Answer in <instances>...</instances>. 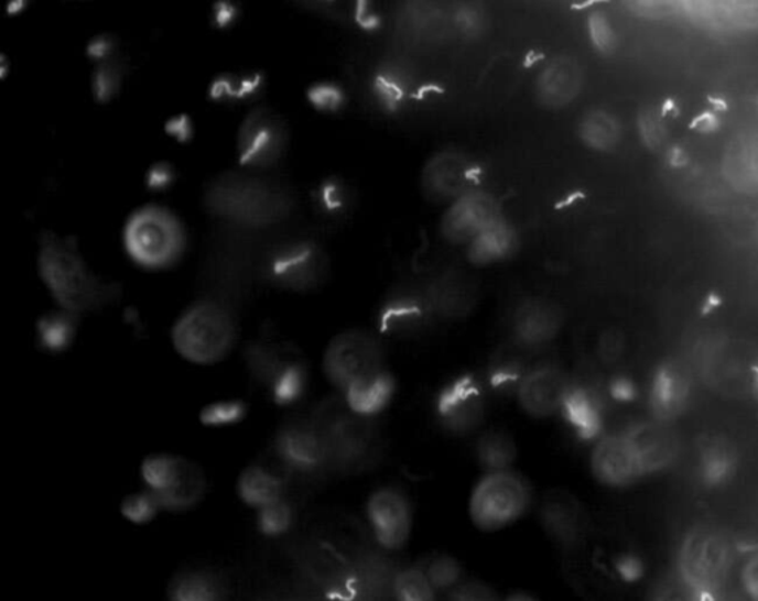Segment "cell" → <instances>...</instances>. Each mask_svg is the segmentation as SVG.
<instances>
[{"instance_id":"obj_40","label":"cell","mask_w":758,"mask_h":601,"mask_svg":"<svg viewBox=\"0 0 758 601\" xmlns=\"http://www.w3.org/2000/svg\"><path fill=\"white\" fill-rule=\"evenodd\" d=\"M588 33L593 45L602 54L614 53L616 48V33L609 19L603 12H594L588 19Z\"/></svg>"},{"instance_id":"obj_37","label":"cell","mask_w":758,"mask_h":601,"mask_svg":"<svg viewBox=\"0 0 758 601\" xmlns=\"http://www.w3.org/2000/svg\"><path fill=\"white\" fill-rule=\"evenodd\" d=\"M421 569L424 570L426 578L430 579L437 592H451L463 582V568H461L459 561L450 554H436V556L426 558Z\"/></svg>"},{"instance_id":"obj_34","label":"cell","mask_w":758,"mask_h":601,"mask_svg":"<svg viewBox=\"0 0 758 601\" xmlns=\"http://www.w3.org/2000/svg\"><path fill=\"white\" fill-rule=\"evenodd\" d=\"M437 590L426 578L421 566L399 570L393 586V601H437Z\"/></svg>"},{"instance_id":"obj_46","label":"cell","mask_w":758,"mask_h":601,"mask_svg":"<svg viewBox=\"0 0 758 601\" xmlns=\"http://www.w3.org/2000/svg\"><path fill=\"white\" fill-rule=\"evenodd\" d=\"M267 601H317V600L310 599V597H305V595L286 594V595L273 597V599H270Z\"/></svg>"},{"instance_id":"obj_7","label":"cell","mask_w":758,"mask_h":601,"mask_svg":"<svg viewBox=\"0 0 758 601\" xmlns=\"http://www.w3.org/2000/svg\"><path fill=\"white\" fill-rule=\"evenodd\" d=\"M325 440L331 468L351 470L368 459L375 446L369 418L348 409L338 397V405H325L313 416Z\"/></svg>"},{"instance_id":"obj_27","label":"cell","mask_w":758,"mask_h":601,"mask_svg":"<svg viewBox=\"0 0 758 601\" xmlns=\"http://www.w3.org/2000/svg\"><path fill=\"white\" fill-rule=\"evenodd\" d=\"M517 457V441L503 429H489L477 439L476 459L484 472L512 470Z\"/></svg>"},{"instance_id":"obj_6","label":"cell","mask_w":758,"mask_h":601,"mask_svg":"<svg viewBox=\"0 0 758 601\" xmlns=\"http://www.w3.org/2000/svg\"><path fill=\"white\" fill-rule=\"evenodd\" d=\"M124 248L141 267H171L183 255L185 230L178 217L161 206H144L129 217Z\"/></svg>"},{"instance_id":"obj_9","label":"cell","mask_w":758,"mask_h":601,"mask_svg":"<svg viewBox=\"0 0 758 601\" xmlns=\"http://www.w3.org/2000/svg\"><path fill=\"white\" fill-rule=\"evenodd\" d=\"M489 389L485 380L458 375L438 392L434 411L438 423L454 436H469L484 425L489 407Z\"/></svg>"},{"instance_id":"obj_48","label":"cell","mask_w":758,"mask_h":601,"mask_svg":"<svg viewBox=\"0 0 758 601\" xmlns=\"http://www.w3.org/2000/svg\"><path fill=\"white\" fill-rule=\"evenodd\" d=\"M506 601H538L537 599H533L532 595L524 594V592H517V594H512L508 597Z\"/></svg>"},{"instance_id":"obj_11","label":"cell","mask_w":758,"mask_h":601,"mask_svg":"<svg viewBox=\"0 0 758 601\" xmlns=\"http://www.w3.org/2000/svg\"><path fill=\"white\" fill-rule=\"evenodd\" d=\"M479 170L467 153L456 149L434 153L421 172V192L434 205L450 206L476 190Z\"/></svg>"},{"instance_id":"obj_23","label":"cell","mask_w":758,"mask_h":601,"mask_svg":"<svg viewBox=\"0 0 758 601\" xmlns=\"http://www.w3.org/2000/svg\"><path fill=\"white\" fill-rule=\"evenodd\" d=\"M430 317H433V313L426 298L399 296L382 307L379 326L382 332L398 337V335L416 332Z\"/></svg>"},{"instance_id":"obj_1","label":"cell","mask_w":758,"mask_h":601,"mask_svg":"<svg viewBox=\"0 0 758 601\" xmlns=\"http://www.w3.org/2000/svg\"><path fill=\"white\" fill-rule=\"evenodd\" d=\"M322 367L338 397L364 418L381 415L398 394V378L385 342L369 330H344L332 338Z\"/></svg>"},{"instance_id":"obj_32","label":"cell","mask_w":758,"mask_h":601,"mask_svg":"<svg viewBox=\"0 0 758 601\" xmlns=\"http://www.w3.org/2000/svg\"><path fill=\"white\" fill-rule=\"evenodd\" d=\"M515 244V236L501 220L469 243V256L477 264H490L502 260Z\"/></svg>"},{"instance_id":"obj_24","label":"cell","mask_w":758,"mask_h":601,"mask_svg":"<svg viewBox=\"0 0 758 601\" xmlns=\"http://www.w3.org/2000/svg\"><path fill=\"white\" fill-rule=\"evenodd\" d=\"M562 416L580 436H594L602 425L600 398L588 386L572 382Z\"/></svg>"},{"instance_id":"obj_28","label":"cell","mask_w":758,"mask_h":601,"mask_svg":"<svg viewBox=\"0 0 758 601\" xmlns=\"http://www.w3.org/2000/svg\"><path fill=\"white\" fill-rule=\"evenodd\" d=\"M578 131L581 141L594 152H611L622 140L621 123L606 110H592L585 113Z\"/></svg>"},{"instance_id":"obj_12","label":"cell","mask_w":758,"mask_h":601,"mask_svg":"<svg viewBox=\"0 0 758 601\" xmlns=\"http://www.w3.org/2000/svg\"><path fill=\"white\" fill-rule=\"evenodd\" d=\"M572 381L557 364H532L517 386L515 398L520 411L532 419L562 415Z\"/></svg>"},{"instance_id":"obj_16","label":"cell","mask_w":758,"mask_h":601,"mask_svg":"<svg viewBox=\"0 0 758 601\" xmlns=\"http://www.w3.org/2000/svg\"><path fill=\"white\" fill-rule=\"evenodd\" d=\"M275 450L284 466L294 471L313 474L331 468L325 440L313 418L283 425L275 439Z\"/></svg>"},{"instance_id":"obj_33","label":"cell","mask_w":758,"mask_h":601,"mask_svg":"<svg viewBox=\"0 0 758 601\" xmlns=\"http://www.w3.org/2000/svg\"><path fill=\"white\" fill-rule=\"evenodd\" d=\"M171 590L174 601H217L221 587L215 575L192 570L181 573Z\"/></svg>"},{"instance_id":"obj_18","label":"cell","mask_w":758,"mask_h":601,"mask_svg":"<svg viewBox=\"0 0 758 601\" xmlns=\"http://www.w3.org/2000/svg\"><path fill=\"white\" fill-rule=\"evenodd\" d=\"M563 329V313L545 299H527L512 313L510 332L520 350L544 349Z\"/></svg>"},{"instance_id":"obj_8","label":"cell","mask_w":758,"mask_h":601,"mask_svg":"<svg viewBox=\"0 0 758 601\" xmlns=\"http://www.w3.org/2000/svg\"><path fill=\"white\" fill-rule=\"evenodd\" d=\"M365 518L377 547L399 553L412 538L415 511L408 493L396 487H381L369 493Z\"/></svg>"},{"instance_id":"obj_35","label":"cell","mask_w":758,"mask_h":601,"mask_svg":"<svg viewBox=\"0 0 758 601\" xmlns=\"http://www.w3.org/2000/svg\"><path fill=\"white\" fill-rule=\"evenodd\" d=\"M702 472L711 484L725 482L735 467V454L732 446L722 439L706 441L701 452Z\"/></svg>"},{"instance_id":"obj_19","label":"cell","mask_w":758,"mask_h":601,"mask_svg":"<svg viewBox=\"0 0 758 601\" xmlns=\"http://www.w3.org/2000/svg\"><path fill=\"white\" fill-rule=\"evenodd\" d=\"M585 84L584 67L571 55L551 58L535 81L537 100L549 110L564 109L578 98Z\"/></svg>"},{"instance_id":"obj_42","label":"cell","mask_w":758,"mask_h":601,"mask_svg":"<svg viewBox=\"0 0 758 601\" xmlns=\"http://www.w3.org/2000/svg\"><path fill=\"white\" fill-rule=\"evenodd\" d=\"M450 594L451 601H501L492 588L480 581H463Z\"/></svg>"},{"instance_id":"obj_29","label":"cell","mask_w":758,"mask_h":601,"mask_svg":"<svg viewBox=\"0 0 758 601\" xmlns=\"http://www.w3.org/2000/svg\"><path fill=\"white\" fill-rule=\"evenodd\" d=\"M458 281L438 282L426 295L433 316L443 319H458L467 316L474 306L473 292L467 286L456 283Z\"/></svg>"},{"instance_id":"obj_41","label":"cell","mask_w":758,"mask_h":601,"mask_svg":"<svg viewBox=\"0 0 758 601\" xmlns=\"http://www.w3.org/2000/svg\"><path fill=\"white\" fill-rule=\"evenodd\" d=\"M654 601H711L697 592L695 588L684 582L679 575L674 578L665 579L658 588Z\"/></svg>"},{"instance_id":"obj_5","label":"cell","mask_w":758,"mask_h":601,"mask_svg":"<svg viewBox=\"0 0 758 601\" xmlns=\"http://www.w3.org/2000/svg\"><path fill=\"white\" fill-rule=\"evenodd\" d=\"M735 549L726 532L716 526L693 527L679 549L678 575L706 599L721 594L734 565Z\"/></svg>"},{"instance_id":"obj_47","label":"cell","mask_w":758,"mask_h":601,"mask_svg":"<svg viewBox=\"0 0 758 601\" xmlns=\"http://www.w3.org/2000/svg\"><path fill=\"white\" fill-rule=\"evenodd\" d=\"M713 601H752L749 600L748 597L739 595V594H718L717 597H714Z\"/></svg>"},{"instance_id":"obj_25","label":"cell","mask_w":758,"mask_h":601,"mask_svg":"<svg viewBox=\"0 0 758 601\" xmlns=\"http://www.w3.org/2000/svg\"><path fill=\"white\" fill-rule=\"evenodd\" d=\"M689 385L674 364H665L653 381L652 405L659 418L669 419L678 415L686 403Z\"/></svg>"},{"instance_id":"obj_2","label":"cell","mask_w":758,"mask_h":601,"mask_svg":"<svg viewBox=\"0 0 758 601\" xmlns=\"http://www.w3.org/2000/svg\"><path fill=\"white\" fill-rule=\"evenodd\" d=\"M37 265L47 291L63 310L75 315L95 310L113 296L111 287L86 267L76 248L58 236L43 234Z\"/></svg>"},{"instance_id":"obj_30","label":"cell","mask_w":758,"mask_h":601,"mask_svg":"<svg viewBox=\"0 0 758 601\" xmlns=\"http://www.w3.org/2000/svg\"><path fill=\"white\" fill-rule=\"evenodd\" d=\"M726 166L735 186L758 188V136L736 141L727 153Z\"/></svg>"},{"instance_id":"obj_26","label":"cell","mask_w":758,"mask_h":601,"mask_svg":"<svg viewBox=\"0 0 758 601\" xmlns=\"http://www.w3.org/2000/svg\"><path fill=\"white\" fill-rule=\"evenodd\" d=\"M531 367L532 364H528L524 360L523 350H520L519 347L517 350L503 349L498 351L490 360L488 372H486L485 382L489 392L515 396L517 386Z\"/></svg>"},{"instance_id":"obj_43","label":"cell","mask_w":758,"mask_h":601,"mask_svg":"<svg viewBox=\"0 0 758 601\" xmlns=\"http://www.w3.org/2000/svg\"><path fill=\"white\" fill-rule=\"evenodd\" d=\"M740 581L749 600L758 601V553L745 561Z\"/></svg>"},{"instance_id":"obj_15","label":"cell","mask_w":758,"mask_h":601,"mask_svg":"<svg viewBox=\"0 0 758 601\" xmlns=\"http://www.w3.org/2000/svg\"><path fill=\"white\" fill-rule=\"evenodd\" d=\"M498 200L489 193L473 190L447 206L442 218V236L447 242L469 244L501 220Z\"/></svg>"},{"instance_id":"obj_20","label":"cell","mask_w":758,"mask_h":601,"mask_svg":"<svg viewBox=\"0 0 758 601\" xmlns=\"http://www.w3.org/2000/svg\"><path fill=\"white\" fill-rule=\"evenodd\" d=\"M264 184L239 182L228 184L217 188L218 196H226V199L214 197V205L218 212L232 218V220L245 222V225L261 226L273 220V193L267 190Z\"/></svg>"},{"instance_id":"obj_4","label":"cell","mask_w":758,"mask_h":601,"mask_svg":"<svg viewBox=\"0 0 758 601\" xmlns=\"http://www.w3.org/2000/svg\"><path fill=\"white\" fill-rule=\"evenodd\" d=\"M237 324L232 313L214 300L193 304L176 320L172 341L188 362L213 364L227 358L235 347Z\"/></svg>"},{"instance_id":"obj_31","label":"cell","mask_w":758,"mask_h":601,"mask_svg":"<svg viewBox=\"0 0 758 601\" xmlns=\"http://www.w3.org/2000/svg\"><path fill=\"white\" fill-rule=\"evenodd\" d=\"M240 489H242V496L248 504L260 506V509H269L279 504L282 501V482L278 476L271 474L264 468H251L245 472L242 480H240Z\"/></svg>"},{"instance_id":"obj_10","label":"cell","mask_w":758,"mask_h":601,"mask_svg":"<svg viewBox=\"0 0 758 601\" xmlns=\"http://www.w3.org/2000/svg\"><path fill=\"white\" fill-rule=\"evenodd\" d=\"M286 144L284 120L269 107H256L240 124L237 156L242 166L249 170H269L283 157Z\"/></svg>"},{"instance_id":"obj_21","label":"cell","mask_w":758,"mask_h":601,"mask_svg":"<svg viewBox=\"0 0 758 601\" xmlns=\"http://www.w3.org/2000/svg\"><path fill=\"white\" fill-rule=\"evenodd\" d=\"M626 433L639 455L645 474L663 470L678 457V437L663 424H637L626 429Z\"/></svg>"},{"instance_id":"obj_45","label":"cell","mask_w":758,"mask_h":601,"mask_svg":"<svg viewBox=\"0 0 758 601\" xmlns=\"http://www.w3.org/2000/svg\"><path fill=\"white\" fill-rule=\"evenodd\" d=\"M600 354L602 358L611 362L616 360L622 353V338L618 334L607 332L605 337L600 339Z\"/></svg>"},{"instance_id":"obj_17","label":"cell","mask_w":758,"mask_h":601,"mask_svg":"<svg viewBox=\"0 0 758 601\" xmlns=\"http://www.w3.org/2000/svg\"><path fill=\"white\" fill-rule=\"evenodd\" d=\"M144 478L161 505L187 506L201 495V476L192 463L180 458L149 459L144 466Z\"/></svg>"},{"instance_id":"obj_36","label":"cell","mask_w":758,"mask_h":601,"mask_svg":"<svg viewBox=\"0 0 758 601\" xmlns=\"http://www.w3.org/2000/svg\"><path fill=\"white\" fill-rule=\"evenodd\" d=\"M77 315L71 312L51 313L39 324V339L46 349L62 350L72 341L76 329Z\"/></svg>"},{"instance_id":"obj_39","label":"cell","mask_w":758,"mask_h":601,"mask_svg":"<svg viewBox=\"0 0 758 601\" xmlns=\"http://www.w3.org/2000/svg\"><path fill=\"white\" fill-rule=\"evenodd\" d=\"M123 70L119 64L105 62L94 75V94L100 101H109L119 92Z\"/></svg>"},{"instance_id":"obj_38","label":"cell","mask_w":758,"mask_h":601,"mask_svg":"<svg viewBox=\"0 0 758 601\" xmlns=\"http://www.w3.org/2000/svg\"><path fill=\"white\" fill-rule=\"evenodd\" d=\"M637 124H639V135L646 147L657 152L665 144L667 127L658 110L645 109L640 111Z\"/></svg>"},{"instance_id":"obj_13","label":"cell","mask_w":758,"mask_h":601,"mask_svg":"<svg viewBox=\"0 0 758 601\" xmlns=\"http://www.w3.org/2000/svg\"><path fill=\"white\" fill-rule=\"evenodd\" d=\"M266 272L274 285L294 291L312 289L325 277L326 256L314 243L282 244L271 252Z\"/></svg>"},{"instance_id":"obj_3","label":"cell","mask_w":758,"mask_h":601,"mask_svg":"<svg viewBox=\"0 0 758 601\" xmlns=\"http://www.w3.org/2000/svg\"><path fill=\"white\" fill-rule=\"evenodd\" d=\"M533 505V489L521 472H481L468 495L469 522L484 534H497L527 517Z\"/></svg>"},{"instance_id":"obj_14","label":"cell","mask_w":758,"mask_h":601,"mask_svg":"<svg viewBox=\"0 0 758 601\" xmlns=\"http://www.w3.org/2000/svg\"><path fill=\"white\" fill-rule=\"evenodd\" d=\"M589 470L603 487L626 488L643 478L645 470L627 433L598 437L589 452Z\"/></svg>"},{"instance_id":"obj_22","label":"cell","mask_w":758,"mask_h":601,"mask_svg":"<svg viewBox=\"0 0 758 601\" xmlns=\"http://www.w3.org/2000/svg\"><path fill=\"white\" fill-rule=\"evenodd\" d=\"M541 522L555 543H574L581 532L580 505L567 493H550L541 506Z\"/></svg>"},{"instance_id":"obj_44","label":"cell","mask_w":758,"mask_h":601,"mask_svg":"<svg viewBox=\"0 0 758 601\" xmlns=\"http://www.w3.org/2000/svg\"><path fill=\"white\" fill-rule=\"evenodd\" d=\"M148 178L150 188L161 190V188L170 186L172 179H174V171L165 162L158 163V165L150 170Z\"/></svg>"}]
</instances>
